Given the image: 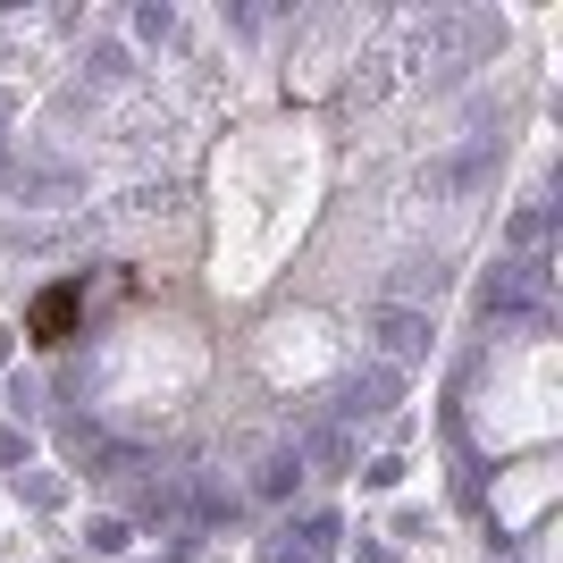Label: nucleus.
<instances>
[{
  "mask_svg": "<svg viewBox=\"0 0 563 563\" xmlns=\"http://www.w3.org/2000/svg\"><path fill=\"white\" fill-rule=\"evenodd\" d=\"M471 43H479V18H438V25L412 34V68H421V76H446Z\"/></svg>",
  "mask_w": 563,
  "mask_h": 563,
  "instance_id": "f257e3e1",
  "label": "nucleus"
},
{
  "mask_svg": "<svg viewBox=\"0 0 563 563\" xmlns=\"http://www.w3.org/2000/svg\"><path fill=\"white\" fill-rule=\"evenodd\" d=\"M371 336H378V353H387V362H421V353H429V311L387 303V311L371 320Z\"/></svg>",
  "mask_w": 563,
  "mask_h": 563,
  "instance_id": "f03ea898",
  "label": "nucleus"
},
{
  "mask_svg": "<svg viewBox=\"0 0 563 563\" xmlns=\"http://www.w3.org/2000/svg\"><path fill=\"white\" fill-rule=\"evenodd\" d=\"M387 404H396V371H371V378H353V387H345V412H353V421H378Z\"/></svg>",
  "mask_w": 563,
  "mask_h": 563,
  "instance_id": "7ed1b4c3",
  "label": "nucleus"
},
{
  "mask_svg": "<svg viewBox=\"0 0 563 563\" xmlns=\"http://www.w3.org/2000/svg\"><path fill=\"white\" fill-rule=\"evenodd\" d=\"M530 295H539V261H514V269H505V278L488 286V303H505V311H514V303H530Z\"/></svg>",
  "mask_w": 563,
  "mask_h": 563,
  "instance_id": "20e7f679",
  "label": "nucleus"
},
{
  "mask_svg": "<svg viewBox=\"0 0 563 563\" xmlns=\"http://www.w3.org/2000/svg\"><path fill=\"white\" fill-rule=\"evenodd\" d=\"M488 177V152H471V161H454V168H429V194H471Z\"/></svg>",
  "mask_w": 563,
  "mask_h": 563,
  "instance_id": "39448f33",
  "label": "nucleus"
}]
</instances>
